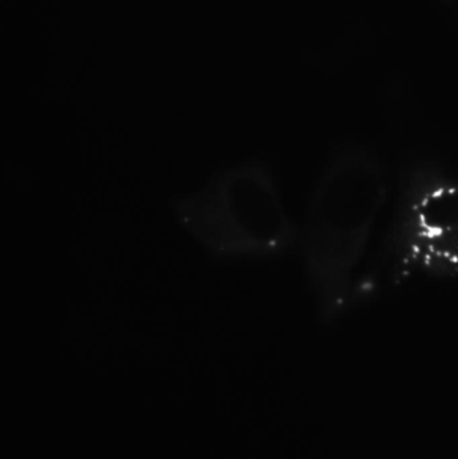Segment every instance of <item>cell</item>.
<instances>
[{
	"label": "cell",
	"instance_id": "cell-2",
	"mask_svg": "<svg viewBox=\"0 0 458 459\" xmlns=\"http://www.w3.org/2000/svg\"><path fill=\"white\" fill-rule=\"evenodd\" d=\"M179 225L220 261H265L298 246L279 183L263 161L226 167L201 188L175 199Z\"/></svg>",
	"mask_w": 458,
	"mask_h": 459
},
{
	"label": "cell",
	"instance_id": "cell-3",
	"mask_svg": "<svg viewBox=\"0 0 458 459\" xmlns=\"http://www.w3.org/2000/svg\"><path fill=\"white\" fill-rule=\"evenodd\" d=\"M384 261L393 280H458V174L411 167L401 185Z\"/></svg>",
	"mask_w": 458,
	"mask_h": 459
},
{
	"label": "cell",
	"instance_id": "cell-1",
	"mask_svg": "<svg viewBox=\"0 0 458 459\" xmlns=\"http://www.w3.org/2000/svg\"><path fill=\"white\" fill-rule=\"evenodd\" d=\"M392 183L378 153L363 144L339 148L315 183L298 246L315 312L341 320L357 304Z\"/></svg>",
	"mask_w": 458,
	"mask_h": 459
}]
</instances>
